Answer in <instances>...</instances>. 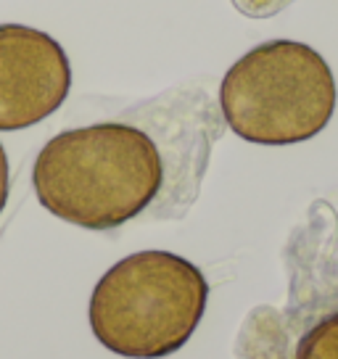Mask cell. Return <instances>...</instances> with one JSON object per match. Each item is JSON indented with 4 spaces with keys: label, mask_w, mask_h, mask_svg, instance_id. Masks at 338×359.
<instances>
[{
    "label": "cell",
    "mask_w": 338,
    "mask_h": 359,
    "mask_svg": "<svg viewBox=\"0 0 338 359\" xmlns=\"http://www.w3.org/2000/svg\"><path fill=\"white\" fill-rule=\"evenodd\" d=\"M164 182L158 146L135 124L98 122L64 130L34 158L37 201L85 230L122 227L154 203Z\"/></svg>",
    "instance_id": "obj_1"
},
{
    "label": "cell",
    "mask_w": 338,
    "mask_h": 359,
    "mask_svg": "<svg viewBox=\"0 0 338 359\" xmlns=\"http://www.w3.org/2000/svg\"><path fill=\"white\" fill-rule=\"evenodd\" d=\"M209 302L203 272L172 251H137L106 269L93 288L88 317L98 344L127 359L180 351Z\"/></svg>",
    "instance_id": "obj_2"
},
{
    "label": "cell",
    "mask_w": 338,
    "mask_h": 359,
    "mask_svg": "<svg viewBox=\"0 0 338 359\" xmlns=\"http://www.w3.org/2000/svg\"><path fill=\"white\" fill-rule=\"evenodd\" d=\"M336 98L327 61L296 40L251 48L219 85L227 127L257 146H293L320 135L333 119Z\"/></svg>",
    "instance_id": "obj_3"
},
{
    "label": "cell",
    "mask_w": 338,
    "mask_h": 359,
    "mask_svg": "<svg viewBox=\"0 0 338 359\" xmlns=\"http://www.w3.org/2000/svg\"><path fill=\"white\" fill-rule=\"evenodd\" d=\"M72 90L64 45L27 24H0V133L56 114Z\"/></svg>",
    "instance_id": "obj_4"
},
{
    "label": "cell",
    "mask_w": 338,
    "mask_h": 359,
    "mask_svg": "<svg viewBox=\"0 0 338 359\" xmlns=\"http://www.w3.org/2000/svg\"><path fill=\"white\" fill-rule=\"evenodd\" d=\"M293 359H338V312L323 317L306 330Z\"/></svg>",
    "instance_id": "obj_5"
},
{
    "label": "cell",
    "mask_w": 338,
    "mask_h": 359,
    "mask_svg": "<svg viewBox=\"0 0 338 359\" xmlns=\"http://www.w3.org/2000/svg\"><path fill=\"white\" fill-rule=\"evenodd\" d=\"M230 3L248 19H270L283 8H288L293 0H230Z\"/></svg>",
    "instance_id": "obj_6"
},
{
    "label": "cell",
    "mask_w": 338,
    "mask_h": 359,
    "mask_svg": "<svg viewBox=\"0 0 338 359\" xmlns=\"http://www.w3.org/2000/svg\"><path fill=\"white\" fill-rule=\"evenodd\" d=\"M8 191H11V169H8V156L6 148L0 143V214L8 203Z\"/></svg>",
    "instance_id": "obj_7"
}]
</instances>
